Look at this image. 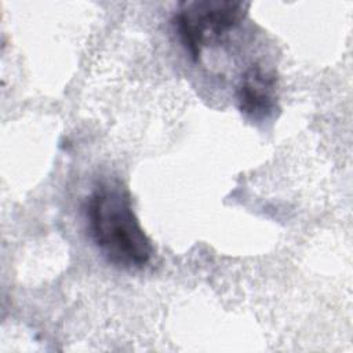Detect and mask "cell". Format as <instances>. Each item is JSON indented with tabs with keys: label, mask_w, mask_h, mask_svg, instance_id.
I'll return each instance as SVG.
<instances>
[{
	"label": "cell",
	"mask_w": 353,
	"mask_h": 353,
	"mask_svg": "<svg viewBox=\"0 0 353 353\" xmlns=\"http://www.w3.org/2000/svg\"><path fill=\"white\" fill-rule=\"evenodd\" d=\"M277 77L261 65L250 66L236 88L239 110L248 119L263 121L279 110Z\"/></svg>",
	"instance_id": "cell-3"
},
{
	"label": "cell",
	"mask_w": 353,
	"mask_h": 353,
	"mask_svg": "<svg viewBox=\"0 0 353 353\" xmlns=\"http://www.w3.org/2000/svg\"><path fill=\"white\" fill-rule=\"evenodd\" d=\"M248 3L232 0H194L179 4L174 25L193 59L204 47L219 40L245 17Z\"/></svg>",
	"instance_id": "cell-2"
},
{
	"label": "cell",
	"mask_w": 353,
	"mask_h": 353,
	"mask_svg": "<svg viewBox=\"0 0 353 353\" xmlns=\"http://www.w3.org/2000/svg\"><path fill=\"white\" fill-rule=\"evenodd\" d=\"M90 234L102 255L114 266L142 269L153 247L134 212L130 193L114 182L99 185L88 199Z\"/></svg>",
	"instance_id": "cell-1"
}]
</instances>
